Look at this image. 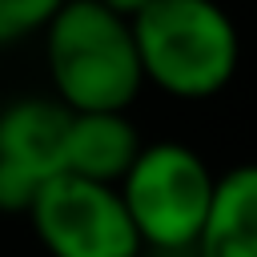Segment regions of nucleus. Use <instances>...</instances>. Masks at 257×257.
<instances>
[{
  "mask_svg": "<svg viewBox=\"0 0 257 257\" xmlns=\"http://www.w3.org/2000/svg\"><path fill=\"white\" fill-rule=\"evenodd\" d=\"M48 92L68 112H128L145 92L133 24L100 0H64L40 32Z\"/></svg>",
  "mask_w": 257,
  "mask_h": 257,
  "instance_id": "obj_1",
  "label": "nucleus"
},
{
  "mask_svg": "<svg viewBox=\"0 0 257 257\" xmlns=\"http://www.w3.org/2000/svg\"><path fill=\"white\" fill-rule=\"evenodd\" d=\"M145 88L201 104L221 96L241 68V32L221 0H153L133 20Z\"/></svg>",
  "mask_w": 257,
  "mask_h": 257,
  "instance_id": "obj_2",
  "label": "nucleus"
},
{
  "mask_svg": "<svg viewBox=\"0 0 257 257\" xmlns=\"http://www.w3.org/2000/svg\"><path fill=\"white\" fill-rule=\"evenodd\" d=\"M116 189L145 253L193 257L213 205L217 173L189 141L181 137L145 141Z\"/></svg>",
  "mask_w": 257,
  "mask_h": 257,
  "instance_id": "obj_3",
  "label": "nucleus"
},
{
  "mask_svg": "<svg viewBox=\"0 0 257 257\" xmlns=\"http://www.w3.org/2000/svg\"><path fill=\"white\" fill-rule=\"evenodd\" d=\"M28 225L48 257H145L116 185L60 173L32 201Z\"/></svg>",
  "mask_w": 257,
  "mask_h": 257,
  "instance_id": "obj_4",
  "label": "nucleus"
},
{
  "mask_svg": "<svg viewBox=\"0 0 257 257\" xmlns=\"http://www.w3.org/2000/svg\"><path fill=\"white\" fill-rule=\"evenodd\" d=\"M68 120L72 112L52 92L0 104V213L28 217L40 189L64 173Z\"/></svg>",
  "mask_w": 257,
  "mask_h": 257,
  "instance_id": "obj_5",
  "label": "nucleus"
},
{
  "mask_svg": "<svg viewBox=\"0 0 257 257\" xmlns=\"http://www.w3.org/2000/svg\"><path fill=\"white\" fill-rule=\"evenodd\" d=\"M145 137L128 112H72L64 137V173L120 185L133 169Z\"/></svg>",
  "mask_w": 257,
  "mask_h": 257,
  "instance_id": "obj_6",
  "label": "nucleus"
},
{
  "mask_svg": "<svg viewBox=\"0 0 257 257\" xmlns=\"http://www.w3.org/2000/svg\"><path fill=\"white\" fill-rule=\"evenodd\" d=\"M193 257H257V161L217 173Z\"/></svg>",
  "mask_w": 257,
  "mask_h": 257,
  "instance_id": "obj_7",
  "label": "nucleus"
},
{
  "mask_svg": "<svg viewBox=\"0 0 257 257\" xmlns=\"http://www.w3.org/2000/svg\"><path fill=\"white\" fill-rule=\"evenodd\" d=\"M60 4L64 0H0V52L40 36Z\"/></svg>",
  "mask_w": 257,
  "mask_h": 257,
  "instance_id": "obj_8",
  "label": "nucleus"
},
{
  "mask_svg": "<svg viewBox=\"0 0 257 257\" xmlns=\"http://www.w3.org/2000/svg\"><path fill=\"white\" fill-rule=\"evenodd\" d=\"M100 4H104L108 12H116V16H124V20L133 24V20H137V16H141L153 0H100Z\"/></svg>",
  "mask_w": 257,
  "mask_h": 257,
  "instance_id": "obj_9",
  "label": "nucleus"
}]
</instances>
